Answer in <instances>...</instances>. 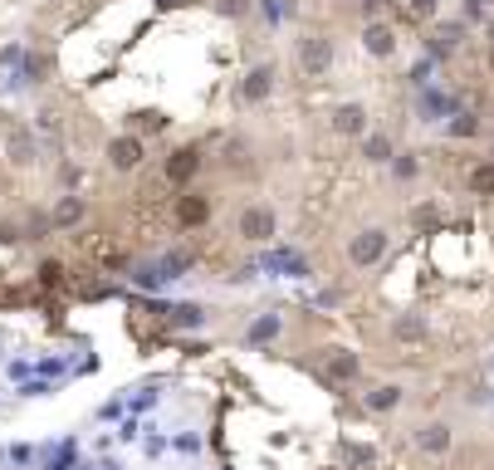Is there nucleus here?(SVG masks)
Returning a JSON list of instances; mask_svg holds the SVG:
<instances>
[{
    "instance_id": "obj_4",
    "label": "nucleus",
    "mask_w": 494,
    "mask_h": 470,
    "mask_svg": "<svg viewBox=\"0 0 494 470\" xmlns=\"http://www.w3.org/2000/svg\"><path fill=\"white\" fill-rule=\"evenodd\" d=\"M113 162H118V167H132V162H137V142H128V137L113 142Z\"/></svg>"
},
{
    "instance_id": "obj_6",
    "label": "nucleus",
    "mask_w": 494,
    "mask_h": 470,
    "mask_svg": "<svg viewBox=\"0 0 494 470\" xmlns=\"http://www.w3.org/2000/svg\"><path fill=\"white\" fill-rule=\"evenodd\" d=\"M245 231H269V216H264V211H255V216H245Z\"/></svg>"
},
{
    "instance_id": "obj_1",
    "label": "nucleus",
    "mask_w": 494,
    "mask_h": 470,
    "mask_svg": "<svg viewBox=\"0 0 494 470\" xmlns=\"http://www.w3.org/2000/svg\"><path fill=\"white\" fill-rule=\"evenodd\" d=\"M367 49H372V55H392V30L387 25H372L367 30Z\"/></svg>"
},
{
    "instance_id": "obj_2",
    "label": "nucleus",
    "mask_w": 494,
    "mask_h": 470,
    "mask_svg": "<svg viewBox=\"0 0 494 470\" xmlns=\"http://www.w3.org/2000/svg\"><path fill=\"white\" fill-rule=\"evenodd\" d=\"M382 255V231H367V240L353 245V260H377Z\"/></svg>"
},
{
    "instance_id": "obj_3",
    "label": "nucleus",
    "mask_w": 494,
    "mask_h": 470,
    "mask_svg": "<svg viewBox=\"0 0 494 470\" xmlns=\"http://www.w3.org/2000/svg\"><path fill=\"white\" fill-rule=\"evenodd\" d=\"M304 64H308L313 74L328 64V49H323V39H304Z\"/></svg>"
},
{
    "instance_id": "obj_5",
    "label": "nucleus",
    "mask_w": 494,
    "mask_h": 470,
    "mask_svg": "<svg viewBox=\"0 0 494 470\" xmlns=\"http://www.w3.org/2000/svg\"><path fill=\"white\" fill-rule=\"evenodd\" d=\"M338 128H343V133H357V128H362V108H343V113H338Z\"/></svg>"
},
{
    "instance_id": "obj_7",
    "label": "nucleus",
    "mask_w": 494,
    "mask_h": 470,
    "mask_svg": "<svg viewBox=\"0 0 494 470\" xmlns=\"http://www.w3.org/2000/svg\"><path fill=\"white\" fill-rule=\"evenodd\" d=\"M411 10H416V15H431V10H435V0H411Z\"/></svg>"
}]
</instances>
